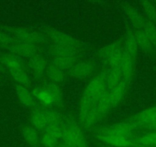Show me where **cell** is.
<instances>
[{"mask_svg":"<svg viewBox=\"0 0 156 147\" xmlns=\"http://www.w3.org/2000/svg\"><path fill=\"white\" fill-rule=\"evenodd\" d=\"M107 91L106 71L102 72L94 77L85 88L79 106V119L80 124L83 122L100 97Z\"/></svg>","mask_w":156,"mask_h":147,"instance_id":"6da1fadb","label":"cell"},{"mask_svg":"<svg viewBox=\"0 0 156 147\" xmlns=\"http://www.w3.org/2000/svg\"><path fill=\"white\" fill-rule=\"evenodd\" d=\"M61 142L70 147H88L83 130L72 119H67L64 123Z\"/></svg>","mask_w":156,"mask_h":147,"instance_id":"7a4b0ae2","label":"cell"},{"mask_svg":"<svg viewBox=\"0 0 156 147\" xmlns=\"http://www.w3.org/2000/svg\"><path fill=\"white\" fill-rule=\"evenodd\" d=\"M45 35L51 42L52 45L68 49L76 52L78 55H80L83 52V48L81 43L67 34L52 29L47 30L45 31Z\"/></svg>","mask_w":156,"mask_h":147,"instance_id":"3957f363","label":"cell"},{"mask_svg":"<svg viewBox=\"0 0 156 147\" xmlns=\"http://www.w3.org/2000/svg\"><path fill=\"white\" fill-rule=\"evenodd\" d=\"M111 108L107 91L96 103L85 120L81 124L82 126L87 129L92 128L106 116Z\"/></svg>","mask_w":156,"mask_h":147,"instance_id":"277c9868","label":"cell"},{"mask_svg":"<svg viewBox=\"0 0 156 147\" xmlns=\"http://www.w3.org/2000/svg\"><path fill=\"white\" fill-rule=\"evenodd\" d=\"M51 50L53 58V64L62 69L63 70H70L72 66L76 63L80 55L68 49L55 45H51Z\"/></svg>","mask_w":156,"mask_h":147,"instance_id":"5b68a950","label":"cell"},{"mask_svg":"<svg viewBox=\"0 0 156 147\" xmlns=\"http://www.w3.org/2000/svg\"><path fill=\"white\" fill-rule=\"evenodd\" d=\"M95 136L100 142L114 147H136V138L126 137L113 133H108L103 129L95 130Z\"/></svg>","mask_w":156,"mask_h":147,"instance_id":"8992f818","label":"cell"},{"mask_svg":"<svg viewBox=\"0 0 156 147\" xmlns=\"http://www.w3.org/2000/svg\"><path fill=\"white\" fill-rule=\"evenodd\" d=\"M7 31L9 33V35L12 37L14 39L19 41H25V42L31 43V44L37 45L42 44L44 39L38 33L35 32L31 30L23 28H9Z\"/></svg>","mask_w":156,"mask_h":147,"instance_id":"52a82bcc","label":"cell"},{"mask_svg":"<svg viewBox=\"0 0 156 147\" xmlns=\"http://www.w3.org/2000/svg\"><path fill=\"white\" fill-rule=\"evenodd\" d=\"M132 119L136 123L139 128L145 127L151 131H156V106L145 109L135 115Z\"/></svg>","mask_w":156,"mask_h":147,"instance_id":"ba28073f","label":"cell"},{"mask_svg":"<svg viewBox=\"0 0 156 147\" xmlns=\"http://www.w3.org/2000/svg\"><path fill=\"white\" fill-rule=\"evenodd\" d=\"M9 49L10 52H12L13 55L15 54V55H22V56L28 57L30 58L37 55V45L16 39H14L12 45Z\"/></svg>","mask_w":156,"mask_h":147,"instance_id":"9c48e42d","label":"cell"},{"mask_svg":"<svg viewBox=\"0 0 156 147\" xmlns=\"http://www.w3.org/2000/svg\"><path fill=\"white\" fill-rule=\"evenodd\" d=\"M94 68V64L90 61H81L75 63L69 70V73L76 78L84 79L92 75Z\"/></svg>","mask_w":156,"mask_h":147,"instance_id":"30bf717a","label":"cell"},{"mask_svg":"<svg viewBox=\"0 0 156 147\" xmlns=\"http://www.w3.org/2000/svg\"><path fill=\"white\" fill-rule=\"evenodd\" d=\"M31 123L34 129L44 131L48 126V109L34 108L31 114Z\"/></svg>","mask_w":156,"mask_h":147,"instance_id":"8fae6325","label":"cell"},{"mask_svg":"<svg viewBox=\"0 0 156 147\" xmlns=\"http://www.w3.org/2000/svg\"><path fill=\"white\" fill-rule=\"evenodd\" d=\"M127 86H128V83L123 80L115 88L108 91L111 107H115L122 102L126 93Z\"/></svg>","mask_w":156,"mask_h":147,"instance_id":"7c38bea8","label":"cell"},{"mask_svg":"<svg viewBox=\"0 0 156 147\" xmlns=\"http://www.w3.org/2000/svg\"><path fill=\"white\" fill-rule=\"evenodd\" d=\"M122 9H123L126 16H128L129 19L134 25L135 28L142 29L144 28L145 20L142 17V16L139 13V12L133 5L129 3H124L122 4Z\"/></svg>","mask_w":156,"mask_h":147,"instance_id":"4fadbf2b","label":"cell"},{"mask_svg":"<svg viewBox=\"0 0 156 147\" xmlns=\"http://www.w3.org/2000/svg\"><path fill=\"white\" fill-rule=\"evenodd\" d=\"M29 67L34 75L41 77L47 70V61L44 57L37 55L30 58Z\"/></svg>","mask_w":156,"mask_h":147,"instance_id":"5bb4252c","label":"cell"},{"mask_svg":"<svg viewBox=\"0 0 156 147\" xmlns=\"http://www.w3.org/2000/svg\"><path fill=\"white\" fill-rule=\"evenodd\" d=\"M134 60L130 58L124 52L123 58H122V62H121L119 70H120L121 73H122V78L127 83H129L131 81L132 77L133 76V73H134Z\"/></svg>","mask_w":156,"mask_h":147,"instance_id":"9a60e30c","label":"cell"},{"mask_svg":"<svg viewBox=\"0 0 156 147\" xmlns=\"http://www.w3.org/2000/svg\"><path fill=\"white\" fill-rule=\"evenodd\" d=\"M22 134L25 142L31 147H39L41 145V137L36 129L30 126H24L22 129Z\"/></svg>","mask_w":156,"mask_h":147,"instance_id":"2e32d148","label":"cell"},{"mask_svg":"<svg viewBox=\"0 0 156 147\" xmlns=\"http://www.w3.org/2000/svg\"><path fill=\"white\" fill-rule=\"evenodd\" d=\"M32 95L43 105L47 106H55V100L50 91L44 85L41 88H37L32 91Z\"/></svg>","mask_w":156,"mask_h":147,"instance_id":"e0dca14e","label":"cell"},{"mask_svg":"<svg viewBox=\"0 0 156 147\" xmlns=\"http://www.w3.org/2000/svg\"><path fill=\"white\" fill-rule=\"evenodd\" d=\"M131 31L133 33V36H134L136 42H137L139 48H142L144 51H147V52L152 51L154 49L151 41L148 39V36L145 34L143 28L142 29L134 28V30Z\"/></svg>","mask_w":156,"mask_h":147,"instance_id":"ac0fdd59","label":"cell"},{"mask_svg":"<svg viewBox=\"0 0 156 147\" xmlns=\"http://www.w3.org/2000/svg\"><path fill=\"white\" fill-rule=\"evenodd\" d=\"M138 48H139V46H138L137 42L135 39L133 33H132V31H129L127 34L126 39L124 40V52H126V55H128L130 58H133L135 61L136 56H137Z\"/></svg>","mask_w":156,"mask_h":147,"instance_id":"d6986e66","label":"cell"},{"mask_svg":"<svg viewBox=\"0 0 156 147\" xmlns=\"http://www.w3.org/2000/svg\"><path fill=\"white\" fill-rule=\"evenodd\" d=\"M122 81H123L122 73L118 69L109 68V70L106 71V81L107 91H109V90L115 88Z\"/></svg>","mask_w":156,"mask_h":147,"instance_id":"ffe728a7","label":"cell"},{"mask_svg":"<svg viewBox=\"0 0 156 147\" xmlns=\"http://www.w3.org/2000/svg\"><path fill=\"white\" fill-rule=\"evenodd\" d=\"M16 94L19 100L26 106H31L34 104V97L32 94L26 88V87L18 85L16 87Z\"/></svg>","mask_w":156,"mask_h":147,"instance_id":"44dd1931","label":"cell"},{"mask_svg":"<svg viewBox=\"0 0 156 147\" xmlns=\"http://www.w3.org/2000/svg\"><path fill=\"white\" fill-rule=\"evenodd\" d=\"M136 146L156 147V131H151L136 138Z\"/></svg>","mask_w":156,"mask_h":147,"instance_id":"7402d4cb","label":"cell"},{"mask_svg":"<svg viewBox=\"0 0 156 147\" xmlns=\"http://www.w3.org/2000/svg\"><path fill=\"white\" fill-rule=\"evenodd\" d=\"M123 45L124 40H119V41H116L112 44L106 46L105 48H102L100 52V58L105 61L106 58H109V56H111L112 54L116 52L117 51L123 48Z\"/></svg>","mask_w":156,"mask_h":147,"instance_id":"603a6c76","label":"cell"},{"mask_svg":"<svg viewBox=\"0 0 156 147\" xmlns=\"http://www.w3.org/2000/svg\"><path fill=\"white\" fill-rule=\"evenodd\" d=\"M46 74L49 79L52 81L54 83L56 82H61L65 78V73L64 70L59 68L55 66V64H50L48 65L47 70H46Z\"/></svg>","mask_w":156,"mask_h":147,"instance_id":"cb8c5ba5","label":"cell"},{"mask_svg":"<svg viewBox=\"0 0 156 147\" xmlns=\"http://www.w3.org/2000/svg\"><path fill=\"white\" fill-rule=\"evenodd\" d=\"M44 86L48 89V91L51 94L54 100H55V106L61 105L63 102V95L61 89L58 88V85L52 82V83L46 84H44Z\"/></svg>","mask_w":156,"mask_h":147,"instance_id":"d4e9b609","label":"cell"},{"mask_svg":"<svg viewBox=\"0 0 156 147\" xmlns=\"http://www.w3.org/2000/svg\"><path fill=\"white\" fill-rule=\"evenodd\" d=\"M142 8L146 14L148 21L151 22H156V7L154 2L149 1H144L142 2Z\"/></svg>","mask_w":156,"mask_h":147,"instance_id":"484cf974","label":"cell"},{"mask_svg":"<svg viewBox=\"0 0 156 147\" xmlns=\"http://www.w3.org/2000/svg\"><path fill=\"white\" fill-rule=\"evenodd\" d=\"M143 30L148 36V39L151 41L154 49H156V26L154 24L149 21H145Z\"/></svg>","mask_w":156,"mask_h":147,"instance_id":"4316f807","label":"cell"},{"mask_svg":"<svg viewBox=\"0 0 156 147\" xmlns=\"http://www.w3.org/2000/svg\"><path fill=\"white\" fill-rule=\"evenodd\" d=\"M13 41L14 39L9 34L0 31V46L7 48L9 49L12 45Z\"/></svg>","mask_w":156,"mask_h":147,"instance_id":"83f0119b","label":"cell"},{"mask_svg":"<svg viewBox=\"0 0 156 147\" xmlns=\"http://www.w3.org/2000/svg\"><path fill=\"white\" fill-rule=\"evenodd\" d=\"M57 147H70V145H67V144H66V143H64V142H61L59 143V145H58Z\"/></svg>","mask_w":156,"mask_h":147,"instance_id":"f1b7e54d","label":"cell"},{"mask_svg":"<svg viewBox=\"0 0 156 147\" xmlns=\"http://www.w3.org/2000/svg\"><path fill=\"white\" fill-rule=\"evenodd\" d=\"M154 5H155V7H156V1L154 2Z\"/></svg>","mask_w":156,"mask_h":147,"instance_id":"f546056e","label":"cell"},{"mask_svg":"<svg viewBox=\"0 0 156 147\" xmlns=\"http://www.w3.org/2000/svg\"><path fill=\"white\" fill-rule=\"evenodd\" d=\"M136 147H139V146H136Z\"/></svg>","mask_w":156,"mask_h":147,"instance_id":"4dcf8cb0","label":"cell"}]
</instances>
